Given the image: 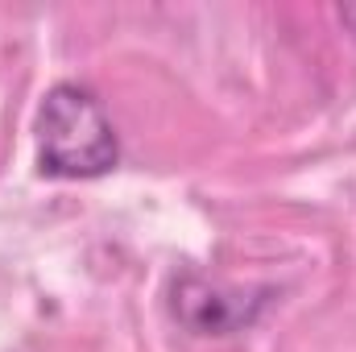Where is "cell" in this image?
Instances as JSON below:
<instances>
[{
    "instance_id": "cell-2",
    "label": "cell",
    "mask_w": 356,
    "mask_h": 352,
    "mask_svg": "<svg viewBox=\"0 0 356 352\" xmlns=\"http://www.w3.org/2000/svg\"><path fill=\"white\" fill-rule=\"evenodd\" d=\"M269 303V290H224V286H211L203 278H178L175 290H170V311L175 319L195 332V336H232L241 328H249L261 307Z\"/></svg>"
},
{
    "instance_id": "cell-3",
    "label": "cell",
    "mask_w": 356,
    "mask_h": 352,
    "mask_svg": "<svg viewBox=\"0 0 356 352\" xmlns=\"http://www.w3.org/2000/svg\"><path fill=\"white\" fill-rule=\"evenodd\" d=\"M340 21H344V29L356 38V4H344V8H340Z\"/></svg>"
},
{
    "instance_id": "cell-1",
    "label": "cell",
    "mask_w": 356,
    "mask_h": 352,
    "mask_svg": "<svg viewBox=\"0 0 356 352\" xmlns=\"http://www.w3.org/2000/svg\"><path fill=\"white\" fill-rule=\"evenodd\" d=\"M120 162L116 129L83 83H54L38 108V170L50 178H99Z\"/></svg>"
}]
</instances>
